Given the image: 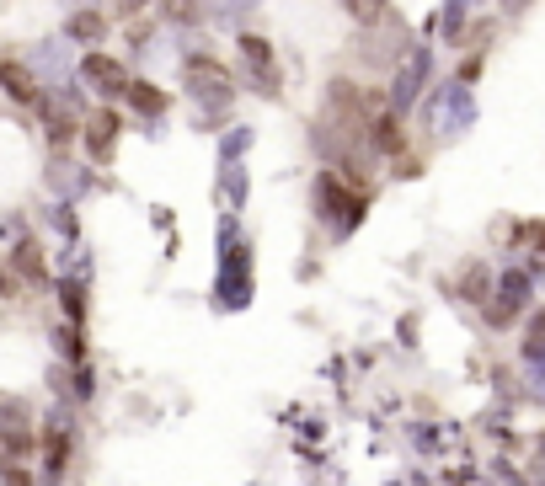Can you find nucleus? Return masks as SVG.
<instances>
[{
  "instance_id": "f257e3e1",
  "label": "nucleus",
  "mask_w": 545,
  "mask_h": 486,
  "mask_svg": "<svg viewBox=\"0 0 545 486\" xmlns=\"http://www.w3.org/2000/svg\"><path fill=\"white\" fill-rule=\"evenodd\" d=\"M316 209H321V219H332L337 230H353V219L364 214V198H358L337 171H326V177L316 182Z\"/></svg>"
},
{
  "instance_id": "f03ea898",
  "label": "nucleus",
  "mask_w": 545,
  "mask_h": 486,
  "mask_svg": "<svg viewBox=\"0 0 545 486\" xmlns=\"http://www.w3.org/2000/svg\"><path fill=\"white\" fill-rule=\"evenodd\" d=\"M188 86H193V97L198 102H214V107H225L230 97H236V81H230V70L220 65V59H204V54H193L188 59Z\"/></svg>"
},
{
  "instance_id": "7ed1b4c3",
  "label": "nucleus",
  "mask_w": 545,
  "mask_h": 486,
  "mask_svg": "<svg viewBox=\"0 0 545 486\" xmlns=\"http://www.w3.org/2000/svg\"><path fill=\"white\" fill-rule=\"evenodd\" d=\"M38 449V428L22 406H0V460H27Z\"/></svg>"
},
{
  "instance_id": "20e7f679",
  "label": "nucleus",
  "mask_w": 545,
  "mask_h": 486,
  "mask_svg": "<svg viewBox=\"0 0 545 486\" xmlns=\"http://www.w3.org/2000/svg\"><path fill=\"white\" fill-rule=\"evenodd\" d=\"M123 129V118L113 113V107H102V113H86L81 118V134H86V150H91V161H107L113 155V139Z\"/></svg>"
},
{
  "instance_id": "39448f33",
  "label": "nucleus",
  "mask_w": 545,
  "mask_h": 486,
  "mask_svg": "<svg viewBox=\"0 0 545 486\" xmlns=\"http://www.w3.org/2000/svg\"><path fill=\"white\" fill-rule=\"evenodd\" d=\"M241 59H246V75H257V86L268 91H278V70H273V49L262 43L257 33H241Z\"/></svg>"
},
{
  "instance_id": "423d86ee",
  "label": "nucleus",
  "mask_w": 545,
  "mask_h": 486,
  "mask_svg": "<svg viewBox=\"0 0 545 486\" xmlns=\"http://www.w3.org/2000/svg\"><path fill=\"white\" fill-rule=\"evenodd\" d=\"M75 75H86L91 86L102 91V97H123V86H129V75H123V65L118 59H107V54H91V59H81V70Z\"/></svg>"
},
{
  "instance_id": "0eeeda50",
  "label": "nucleus",
  "mask_w": 545,
  "mask_h": 486,
  "mask_svg": "<svg viewBox=\"0 0 545 486\" xmlns=\"http://www.w3.org/2000/svg\"><path fill=\"white\" fill-rule=\"evenodd\" d=\"M529 300V278L524 273H508L503 284H497V300L487 305V316H492V326H508L513 316H519V305Z\"/></svg>"
},
{
  "instance_id": "6e6552de",
  "label": "nucleus",
  "mask_w": 545,
  "mask_h": 486,
  "mask_svg": "<svg viewBox=\"0 0 545 486\" xmlns=\"http://www.w3.org/2000/svg\"><path fill=\"white\" fill-rule=\"evenodd\" d=\"M123 97H129V107L139 118H161L166 113V91H155L150 81H129L123 86Z\"/></svg>"
},
{
  "instance_id": "1a4fd4ad",
  "label": "nucleus",
  "mask_w": 545,
  "mask_h": 486,
  "mask_svg": "<svg viewBox=\"0 0 545 486\" xmlns=\"http://www.w3.org/2000/svg\"><path fill=\"white\" fill-rule=\"evenodd\" d=\"M70 460V422L65 417H54L49 422V449H43V465H49V476H59Z\"/></svg>"
},
{
  "instance_id": "9d476101",
  "label": "nucleus",
  "mask_w": 545,
  "mask_h": 486,
  "mask_svg": "<svg viewBox=\"0 0 545 486\" xmlns=\"http://www.w3.org/2000/svg\"><path fill=\"white\" fill-rule=\"evenodd\" d=\"M0 86H6L17 102H38L43 97V86L33 81V75H27L22 65H6V59H0Z\"/></svg>"
},
{
  "instance_id": "9b49d317",
  "label": "nucleus",
  "mask_w": 545,
  "mask_h": 486,
  "mask_svg": "<svg viewBox=\"0 0 545 486\" xmlns=\"http://www.w3.org/2000/svg\"><path fill=\"white\" fill-rule=\"evenodd\" d=\"M102 33H107V22L97 17V11H75V17L65 22V38L70 43H97Z\"/></svg>"
},
{
  "instance_id": "f8f14e48",
  "label": "nucleus",
  "mask_w": 545,
  "mask_h": 486,
  "mask_svg": "<svg viewBox=\"0 0 545 486\" xmlns=\"http://www.w3.org/2000/svg\"><path fill=\"white\" fill-rule=\"evenodd\" d=\"M423 75H428V54L417 49V54L407 59V70H401V81H396V102H401V107L412 102V91H417V81H423Z\"/></svg>"
},
{
  "instance_id": "ddd939ff",
  "label": "nucleus",
  "mask_w": 545,
  "mask_h": 486,
  "mask_svg": "<svg viewBox=\"0 0 545 486\" xmlns=\"http://www.w3.org/2000/svg\"><path fill=\"white\" fill-rule=\"evenodd\" d=\"M492 284V278H487V268H481V262H471V268H465L460 273V294H465V300H476V305H487V289Z\"/></svg>"
},
{
  "instance_id": "4468645a",
  "label": "nucleus",
  "mask_w": 545,
  "mask_h": 486,
  "mask_svg": "<svg viewBox=\"0 0 545 486\" xmlns=\"http://www.w3.org/2000/svg\"><path fill=\"white\" fill-rule=\"evenodd\" d=\"M17 268H22L27 284H43V278H49V268H43V252H38L33 241H22V246H17Z\"/></svg>"
},
{
  "instance_id": "2eb2a0df",
  "label": "nucleus",
  "mask_w": 545,
  "mask_h": 486,
  "mask_svg": "<svg viewBox=\"0 0 545 486\" xmlns=\"http://www.w3.org/2000/svg\"><path fill=\"white\" fill-rule=\"evenodd\" d=\"M59 348H65L70 364H86V337H81V321H65V326H59Z\"/></svg>"
},
{
  "instance_id": "dca6fc26",
  "label": "nucleus",
  "mask_w": 545,
  "mask_h": 486,
  "mask_svg": "<svg viewBox=\"0 0 545 486\" xmlns=\"http://www.w3.org/2000/svg\"><path fill=\"white\" fill-rule=\"evenodd\" d=\"M59 305H65L70 321H86V289L75 284V278H65V284H59Z\"/></svg>"
},
{
  "instance_id": "f3484780",
  "label": "nucleus",
  "mask_w": 545,
  "mask_h": 486,
  "mask_svg": "<svg viewBox=\"0 0 545 486\" xmlns=\"http://www.w3.org/2000/svg\"><path fill=\"white\" fill-rule=\"evenodd\" d=\"M161 11L171 22H182V27H198L204 22V6H198V0H161Z\"/></svg>"
},
{
  "instance_id": "a211bd4d",
  "label": "nucleus",
  "mask_w": 545,
  "mask_h": 486,
  "mask_svg": "<svg viewBox=\"0 0 545 486\" xmlns=\"http://www.w3.org/2000/svg\"><path fill=\"white\" fill-rule=\"evenodd\" d=\"M342 6H348V17L364 22V27H375L385 17V0H342Z\"/></svg>"
},
{
  "instance_id": "6ab92c4d",
  "label": "nucleus",
  "mask_w": 545,
  "mask_h": 486,
  "mask_svg": "<svg viewBox=\"0 0 545 486\" xmlns=\"http://www.w3.org/2000/svg\"><path fill=\"white\" fill-rule=\"evenodd\" d=\"M38 59H43V65H49V70H54L49 81H65V75H75V70L65 65V49H59V43H43V49H38Z\"/></svg>"
},
{
  "instance_id": "aec40b11",
  "label": "nucleus",
  "mask_w": 545,
  "mask_h": 486,
  "mask_svg": "<svg viewBox=\"0 0 545 486\" xmlns=\"http://www.w3.org/2000/svg\"><path fill=\"white\" fill-rule=\"evenodd\" d=\"M524 353H529V358H540V353H545V310H535V321H529Z\"/></svg>"
},
{
  "instance_id": "412c9836",
  "label": "nucleus",
  "mask_w": 545,
  "mask_h": 486,
  "mask_svg": "<svg viewBox=\"0 0 545 486\" xmlns=\"http://www.w3.org/2000/svg\"><path fill=\"white\" fill-rule=\"evenodd\" d=\"M150 0H118V17H134V11H145Z\"/></svg>"
},
{
  "instance_id": "4be33fe9",
  "label": "nucleus",
  "mask_w": 545,
  "mask_h": 486,
  "mask_svg": "<svg viewBox=\"0 0 545 486\" xmlns=\"http://www.w3.org/2000/svg\"><path fill=\"white\" fill-rule=\"evenodd\" d=\"M241 6H257V0H225V11H241Z\"/></svg>"
},
{
  "instance_id": "5701e85b",
  "label": "nucleus",
  "mask_w": 545,
  "mask_h": 486,
  "mask_svg": "<svg viewBox=\"0 0 545 486\" xmlns=\"http://www.w3.org/2000/svg\"><path fill=\"white\" fill-rule=\"evenodd\" d=\"M540 454H545V438H540Z\"/></svg>"
}]
</instances>
